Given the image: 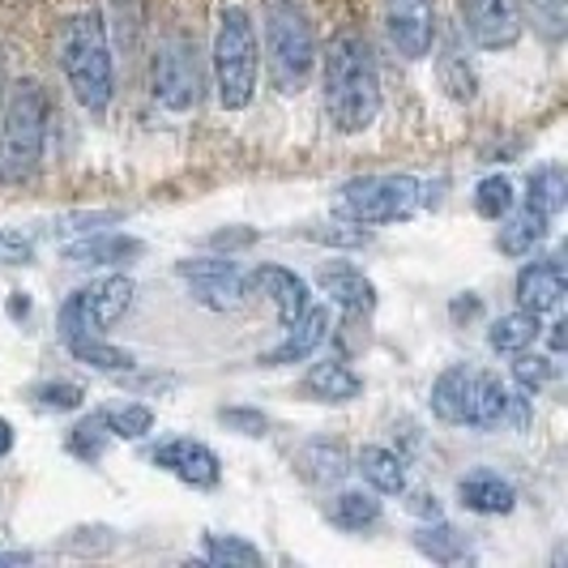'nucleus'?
Segmentation results:
<instances>
[{"label":"nucleus","mask_w":568,"mask_h":568,"mask_svg":"<svg viewBox=\"0 0 568 568\" xmlns=\"http://www.w3.org/2000/svg\"><path fill=\"white\" fill-rule=\"evenodd\" d=\"M547 227H551V214H542L539 205L526 201L521 210H509V214L500 219L496 244H500V253L505 256H526L547 240Z\"/></svg>","instance_id":"a211bd4d"},{"label":"nucleus","mask_w":568,"mask_h":568,"mask_svg":"<svg viewBox=\"0 0 568 568\" xmlns=\"http://www.w3.org/2000/svg\"><path fill=\"white\" fill-rule=\"evenodd\" d=\"M13 449V424L9 419H0V457Z\"/></svg>","instance_id":"58836bf2"},{"label":"nucleus","mask_w":568,"mask_h":568,"mask_svg":"<svg viewBox=\"0 0 568 568\" xmlns=\"http://www.w3.org/2000/svg\"><path fill=\"white\" fill-rule=\"evenodd\" d=\"M64 346H69L73 359H82V364H90V368H99V372H129L138 364L129 351L103 342V334H64Z\"/></svg>","instance_id":"393cba45"},{"label":"nucleus","mask_w":568,"mask_h":568,"mask_svg":"<svg viewBox=\"0 0 568 568\" xmlns=\"http://www.w3.org/2000/svg\"><path fill=\"white\" fill-rule=\"evenodd\" d=\"M556 372H560V364L556 359H547V355H517V364H513V376H517V385L521 389H542L547 381H556Z\"/></svg>","instance_id":"473e14b6"},{"label":"nucleus","mask_w":568,"mask_h":568,"mask_svg":"<svg viewBox=\"0 0 568 568\" xmlns=\"http://www.w3.org/2000/svg\"><path fill=\"white\" fill-rule=\"evenodd\" d=\"M82 398V385H73V381H48V385L34 389V402L48 406V410H78Z\"/></svg>","instance_id":"72a5a7b5"},{"label":"nucleus","mask_w":568,"mask_h":568,"mask_svg":"<svg viewBox=\"0 0 568 568\" xmlns=\"http://www.w3.org/2000/svg\"><path fill=\"white\" fill-rule=\"evenodd\" d=\"M133 256H142V240H133V235H85L64 248V261H73V265H120Z\"/></svg>","instance_id":"4be33fe9"},{"label":"nucleus","mask_w":568,"mask_h":568,"mask_svg":"<svg viewBox=\"0 0 568 568\" xmlns=\"http://www.w3.org/2000/svg\"><path fill=\"white\" fill-rule=\"evenodd\" d=\"M535 4V27L551 39V43H560L565 39V22H568V0H530Z\"/></svg>","instance_id":"f704fd0d"},{"label":"nucleus","mask_w":568,"mask_h":568,"mask_svg":"<svg viewBox=\"0 0 568 568\" xmlns=\"http://www.w3.org/2000/svg\"><path fill=\"white\" fill-rule=\"evenodd\" d=\"M304 466H308V479H316V484H338L342 475L351 470V457H346L338 440H313L304 449Z\"/></svg>","instance_id":"bb28decb"},{"label":"nucleus","mask_w":568,"mask_h":568,"mask_svg":"<svg viewBox=\"0 0 568 568\" xmlns=\"http://www.w3.org/2000/svg\"><path fill=\"white\" fill-rule=\"evenodd\" d=\"M150 462L189 487H214L219 479H223V462H219V454H214L210 445H201V440H189V436L159 445V449L150 454Z\"/></svg>","instance_id":"f8f14e48"},{"label":"nucleus","mask_w":568,"mask_h":568,"mask_svg":"<svg viewBox=\"0 0 568 568\" xmlns=\"http://www.w3.org/2000/svg\"><path fill=\"white\" fill-rule=\"evenodd\" d=\"M205 560L210 565H265V556L253 542L235 539V535H205Z\"/></svg>","instance_id":"c756f323"},{"label":"nucleus","mask_w":568,"mask_h":568,"mask_svg":"<svg viewBox=\"0 0 568 568\" xmlns=\"http://www.w3.org/2000/svg\"><path fill=\"white\" fill-rule=\"evenodd\" d=\"M321 291L338 304L342 313L351 316H368L376 308V286L364 278V270H355V265H325L321 270Z\"/></svg>","instance_id":"f3484780"},{"label":"nucleus","mask_w":568,"mask_h":568,"mask_svg":"<svg viewBox=\"0 0 568 568\" xmlns=\"http://www.w3.org/2000/svg\"><path fill=\"white\" fill-rule=\"evenodd\" d=\"M103 424L112 436H124V440H138L154 427V410L142 406V402H129V406H115V410H103Z\"/></svg>","instance_id":"2f4dec72"},{"label":"nucleus","mask_w":568,"mask_h":568,"mask_svg":"<svg viewBox=\"0 0 568 568\" xmlns=\"http://www.w3.org/2000/svg\"><path fill=\"white\" fill-rule=\"evenodd\" d=\"M415 547L424 551V556H432L436 565H454V560H462L470 547H466V535L462 530H454V526H424V530H415Z\"/></svg>","instance_id":"a878e982"},{"label":"nucleus","mask_w":568,"mask_h":568,"mask_svg":"<svg viewBox=\"0 0 568 568\" xmlns=\"http://www.w3.org/2000/svg\"><path fill=\"white\" fill-rule=\"evenodd\" d=\"M108 436H112V432H108V424H103V415H94L90 424L73 427V454L99 457V449H103V440H108Z\"/></svg>","instance_id":"c9c22d12"},{"label":"nucleus","mask_w":568,"mask_h":568,"mask_svg":"<svg viewBox=\"0 0 568 568\" xmlns=\"http://www.w3.org/2000/svg\"><path fill=\"white\" fill-rule=\"evenodd\" d=\"M205 73H201L197 43L189 34H168L154 52V99L168 112H189L201 103Z\"/></svg>","instance_id":"0eeeda50"},{"label":"nucleus","mask_w":568,"mask_h":568,"mask_svg":"<svg viewBox=\"0 0 568 568\" xmlns=\"http://www.w3.org/2000/svg\"><path fill=\"white\" fill-rule=\"evenodd\" d=\"M565 168L560 163H547V168L530 171V205H539L542 214H560L565 205Z\"/></svg>","instance_id":"c85d7f7f"},{"label":"nucleus","mask_w":568,"mask_h":568,"mask_svg":"<svg viewBox=\"0 0 568 568\" xmlns=\"http://www.w3.org/2000/svg\"><path fill=\"white\" fill-rule=\"evenodd\" d=\"M34 261V244L18 231H0V265H30Z\"/></svg>","instance_id":"4c0bfd02"},{"label":"nucleus","mask_w":568,"mask_h":568,"mask_svg":"<svg viewBox=\"0 0 568 568\" xmlns=\"http://www.w3.org/2000/svg\"><path fill=\"white\" fill-rule=\"evenodd\" d=\"M60 69L73 85L78 103L85 112H108L115 94V73H112V48H108V27L99 13H78L60 30Z\"/></svg>","instance_id":"7ed1b4c3"},{"label":"nucleus","mask_w":568,"mask_h":568,"mask_svg":"<svg viewBox=\"0 0 568 568\" xmlns=\"http://www.w3.org/2000/svg\"><path fill=\"white\" fill-rule=\"evenodd\" d=\"M470 368H445L432 385V415L445 419V424H466V406H470Z\"/></svg>","instance_id":"5701e85b"},{"label":"nucleus","mask_w":568,"mask_h":568,"mask_svg":"<svg viewBox=\"0 0 568 568\" xmlns=\"http://www.w3.org/2000/svg\"><path fill=\"white\" fill-rule=\"evenodd\" d=\"M509 415V389L500 376L475 372L470 381V406H466V427H496Z\"/></svg>","instance_id":"412c9836"},{"label":"nucleus","mask_w":568,"mask_h":568,"mask_svg":"<svg viewBox=\"0 0 568 568\" xmlns=\"http://www.w3.org/2000/svg\"><path fill=\"white\" fill-rule=\"evenodd\" d=\"M415 205H419L415 175H364V180H351L342 189V210L364 227L410 219Z\"/></svg>","instance_id":"423d86ee"},{"label":"nucleus","mask_w":568,"mask_h":568,"mask_svg":"<svg viewBox=\"0 0 568 568\" xmlns=\"http://www.w3.org/2000/svg\"><path fill=\"white\" fill-rule=\"evenodd\" d=\"M30 551H0V565H27Z\"/></svg>","instance_id":"ea45409f"},{"label":"nucleus","mask_w":568,"mask_h":568,"mask_svg":"<svg viewBox=\"0 0 568 568\" xmlns=\"http://www.w3.org/2000/svg\"><path fill=\"white\" fill-rule=\"evenodd\" d=\"M219 419H223L231 432H244V436H265V427H270V419H265L261 410H244V406H227V410H219Z\"/></svg>","instance_id":"e433bc0d"},{"label":"nucleus","mask_w":568,"mask_h":568,"mask_svg":"<svg viewBox=\"0 0 568 568\" xmlns=\"http://www.w3.org/2000/svg\"><path fill=\"white\" fill-rule=\"evenodd\" d=\"M329 521L338 530H368V526L381 521V500H372L364 491H342L334 500V509H329Z\"/></svg>","instance_id":"cd10ccee"},{"label":"nucleus","mask_w":568,"mask_h":568,"mask_svg":"<svg viewBox=\"0 0 568 568\" xmlns=\"http://www.w3.org/2000/svg\"><path fill=\"white\" fill-rule=\"evenodd\" d=\"M248 286H256L261 295L274 300L278 325H283V329L295 321V316H304V308H308V283H304L295 270H283V265H256Z\"/></svg>","instance_id":"2eb2a0df"},{"label":"nucleus","mask_w":568,"mask_h":568,"mask_svg":"<svg viewBox=\"0 0 568 568\" xmlns=\"http://www.w3.org/2000/svg\"><path fill=\"white\" fill-rule=\"evenodd\" d=\"M475 210L484 214L487 223H500V219L513 210L509 180H505V175H487V180H479V189H475Z\"/></svg>","instance_id":"7c9ffc66"},{"label":"nucleus","mask_w":568,"mask_h":568,"mask_svg":"<svg viewBox=\"0 0 568 568\" xmlns=\"http://www.w3.org/2000/svg\"><path fill=\"white\" fill-rule=\"evenodd\" d=\"M214 85L227 112H244L256 94V30L244 9H223L214 34Z\"/></svg>","instance_id":"39448f33"},{"label":"nucleus","mask_w":568,"mask_h":568,"mask_svg":"<svg viewBox=\"0 0 568 568\" xmlns=\"http://www.w3.org/2000/svg\"><path fill=\"white\" fill-rule=\"evenodd\" d=\"M325 115L338 133H364L381 115V69L364 30H338L325 52Z\"/></svg>","instance_id":"f257e3e1"},{"label":"nucleus","mask_w":568,"mask_h":568,"mask_svg":"<svg viewBox=\"0 0 568 568\" xmlns=\"http://www.w3.org/2000/svg\"><path fill=\"white\" fill-rule=\"evenodd\" d=\"M385 30L406 60H424L436 39V0H385Z\"/></svg>","instance_id":"9b49d317"},{"label":"nucleus","mask_w":568,"mask_h":568,"mask_svg":"<svg viewBox=\"0 0 568 568\" xmlns=\"http://www.w3.org/2000/svg\"><path fill=\"white\" fill-rule=\"evenodd\" d=\"M304 394L316 402H351L364 394V381L346 359H321L304 376Z\"/></svg>","instance_id":"6ab92c4d"},{"label":"nucleus","mask_w":568,"mask_h":568,"mask_svg":"<svg viewBox=\"0 0 568 568\" xmlns=\"http://www.w3.org/2000/svg\"><path fill=\"white\" fill-rule=\"evenodd\" d=\"M48 120H52V99L43 85L34 78L9 85L0 103V180L4 184H27L39 171Z\"/></svg>","instance_id":"f03ea898"},{"label":"nucleus","mask_w":568,"mask_h":568,"mask_svg":"<svg viewBox=\"0 0 568 568\" xmlns=\"http://www.w3.org/2000/svg\"><path fill=\"white\" fill-rule=\"evenodd\" d=\"M329 334V313L325 308H304V316H295L291 325H286V338L274 346V351H265L256 364H265V368H286V364H304L308 355H313L316 346L325 342Z\"/></svg>","instance_id":"4468645a"},{"label":"nucleus","mask_w":568,"mask_h":568,"mask_svg":"<svg viewBox=\"0 0 568 568\" xmlns=\"http://www.w3.org/2000/svg\"><path fill=\"white\" fill-rule=\"evenodd\" d=\"M457 500L470 513H484V517H496V513H513L517 505V487L509 479H500L496 470H470L457 479Z\"/></svg>","instance_id":"dca6fc26"},{"label":"nucleus","mask_w":568,"mask_h":568,"mask_svg":"<svg viewBox=\"0 0 568 568\" xmlns=\"http://www.w3.org/2000/svg\"><path fill=\"white\" fill-rule=\"evenodd\" d=\"M565 295H568V270L560 256L530 261V265L517 274V304L530 308V313H551V308H560Z\"/></svg>","instance_id":"ddd939ff"},{"label":"nucleus","mask_w":568,"mask_h":568,"mask_svg":"<svg viewBox=\"0 0 568 568\" xmlns=\"http://www.w3.org/2000/svg\"><path fill=\"white\" fill-rule=\"evenodd\" d=\"M355 470H359L364 484H368L372 491H381V496H402V491H406V462H402L394 449H385V445L359 449Z\"/></svg>","instance_id":"aec40b11"},{"label":"nucleus","mask_w":568,"mask_h":568,"mask_svg":"<svg viewBox=\"0 0 568 568\" xmlns=\"http://www.w3.org/2000/svg\"><path fill=\"white\" fill-rule=\"evenodd\" d=\"M129 308H133V278L108 274V278L69 295V304L60 308V338L64 334H108Z\"/></svg>","instance_id":"6e6552de"},{"label":"nucleus","mask_w":568,"mask_h":568,"mask_svg":"<svg viewBox=\"0 0 568 568\" xmlns=\"http://www.w3.org/2000/svg\"><path fill=\"white\" fill-rule=\"evenodd\" d=\"M542 334V313H530V308H521L517 304V313H505L496 325H491V351H500V355H521V351H530Z\"/></svg>","instance_id":"b1692460"},{"label":"nucleus","mask_w":568,"mask_h":568,"mask_svg":"<svg viewBox=\"0 0 568 568\" xmlns=\"http://www.w3.org/2000/svg\"><path fill=\"white\" fill-rule=\"evenodd\" d=\"M265 64L283 94H300L316 69V30L304 0H265Z\"/></svg>","instance_id":"20e7f679"},{"label":"nucleus","mask_w":568,"mask_h":568,"mask_svg":"<svg viewBox=\"0 0 568 568\" xmlns=\"http://www.w3.org/2000/svg\"><path fill=\"white\" fill-rule=\"evenodd\" d=\"M457 4H462V27L484 52H509L526 30L517 0H457Z\"/></svg>","instance_id":"9d476101"},{"label":"nucleus","mask_w":568,"mask_h":568,"mask_svg":"<svg viewBox=\"0 0 568 568\" xmlns=\"http://www.w3.org/2000/svg\"><path fill=\"white\" fill-rule=\"evenodd\" d=\"M175 274L193 286V300L214 313H235L248 304V274L231 256H201V261H180Z\"/></svg>","instance_id":"1a4fd4ad"}]
</instances>
